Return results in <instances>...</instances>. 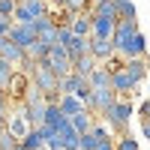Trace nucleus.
Here are the masks:
<instances>
[{
	"mask_svg": "<svg viewBox=\"0 0 150 150\" xmlns=\"http://www.w3.org/2000/svg\"><path fill=\"white\" fill-rule=\"evenodd\" d=\"M132 102L129 99H117L114 105H111L105 114H102V120L108 123V129H111V135H126V129H129V120H132Z\"/></svg>",
	"mask_w": 150,
	"mask_h": 150,
	"instance_id": "obj_1",
	"label": "nucleus"
},
{
	"mask_svg": "<svg viewBox=\"0 0 150 150\" xmlns=\"http://www.w3.org/2000/svg\"><path fill=\"white\" fill-rule=\"evenodd\" d=\"M45 15H48V3L45 0H18L12 21L15 24H33L36 18H45Z\"/></svg>",
	"mask_w": 150,
	"mask_h": 150,
	"instance_id": "obj_2",
	"label": "nucleus"
},
{
	"mask_svg": "<svg viewBox=\"0 0 150 150\" xmlns=\"http://www.w3.org/2000/svg\"><path fill=\"white\" fill-rule=\"evenodd\" d=\"M42 63L51 69L57 78H66L72 72V57H69L66 48H60V45H51V54H48V60H42Z\"/></svg>",
	"mask_w": 150,
	"mask_h": 150,
	"instance_id": "obj_3",
	"label": "nucleus"
},
{
	"mask_svg": "<svg viewBox=\"0 0 150 150\" xmlns=\"http://www.w3.org/2000/svg\"><path fill=\"white\" fill-rule=\"evenodd\" d=\"M30 81L39 87L42 96H45V93H57V81H60V78H57V75L48 69L45 63H36V66H33V72H30Z\"/></svg>",
	"mask_w": 150,
	"mask_h": 150,
	"instance_id": "obj_4",
	"label": "nucleus"
},
{
	"mask_svg": "<svg viewBox=\"0 0 150 150\" xmlns=\"http://www.w3.org/2000/svg\"><path fill=\"white\" fill-rule=\"evenodd\" d=\"M33 126H30V120H27V111H24V105H18V111H9V117H6V132L12 135V138H24Z\"/></svg>",
	"mask_w": 150,
	"mask_h": 150,
	"instance_id": "obj_5",
	"label": "nucleus"
},
{
	"mask_svg": "<svg viewBox=\"0 0 150 150\" xmlns=\"http://www.w3.org/2000/svg\"><path fill=\"white\" fill-rule=\"evenodd\" d=\"M9 42H15L18 48H24V51H27V48L36 42V30H33V24H15L12 21V27H9V36H6Z\"/></svg>",
	"mask_w": 150,
	"mask_h": 150,
	"instance_id": "obj_6",
	"label": "nucleus"
},
{
	"mask_svg": "<svg viewBox=\"0 0 150 150\" xmlns=\"http://www.w3.org/2000/svg\"><path fill=\"white\" fill-rule=\"evenodd\" d=\"M0 60H6V63H12L18 69V66L27 63V51L18 48L15 42H9V39H0Z\"/></svg>",
	"mask_w": 150,
	"mask_h": 150,
	"instance_id": "obj_7",
	"label": "nucleus"
},
{
	"mask_svg": "<svg viewBox=\"0 0 150 150\" xmlns=\"http://www.w3.org/2000/svg\"><path fill=\"white\" fill-rule=\"evenodd\" d=\"M117 99H120V96H117L114 90H111V87H108V90H93V102H90V114H93V117H96V114L102 117L105 111H108L111 105L117 102Z\"/></svg>",
	"mask_w": 150,
	"mask_h": 150,
	"instance_id": "obj_8",
	"label": "nucleus"
},
{
	"mask_svg": "<svg viewBox=\"0 0 150 150\" xmlns=\"http://www.w3.org/2000/svg\"><path fill=\"white\" fill-rule=\"evenodd\" d=\"M135 87H138V84L132 81V75H129L126 69H120V72H114V75H111V90H114L117 96H123V99H126V96L135 90Z\"/></svg>",
	"mask_w": 150,
	"mask_h": 150,
	"instance_id": "obj_9",
	"label": "nucleus"
},
{
	"mask_svg": "<svg viewBox=\"0 0 150 150\" xmlns=\"http://www.w3.org/2000/svg\"><path fill=\"white\" fill-rule=\"evenodd\" d=\"M117 30V21L114 18H99L93 15V30H90V39H111Z\"/></svg>",
	"mask_w": 150,
	"mask_h": 150,
	"instance_id": "obj_10",
	"label": "nucleus"
},
{
	"mask_svg": "<svg viewBox=\"0 0 150 150\" xmlns=\"http://www.w3.org/2000/svg\"><path fill=\"white\" fill-rule=\"evenodd\" d=\"M117 51L114 45H111V39H90V57L96 60V63H105V60H111Z\"/></svg>",
	"mask_w": 150,
	"mask_h": 150,
	"instance_id": "obj_11",
	"label": "nucleus"
},
{
	"mask_svg": "<svg viewBox=\"0 0 150 150\" xmlns=\"http://www.w3.org/2000/svg\"><path fill=\"white\" fill-rule=\"evenodd\" d=\"M69 27H72V36H84V39H90V30H93V15H90V12H75Z\"/></svg>",
	"mask_w": 150,
	"mask_h": 150,
	"instance_id": "obj_12",
	"label": "nucleus"
},
{
	"mask_svg": "<svg viewBox=\"0 0 150 150\" xmlns=\"http://www.w3.org/2000/svg\"><path fill=\"white\" fill-rule=\"evenodd\" d=\"M123 69L132 75V81H135V84H141V81L147 78V72H150L147 57H132V60H126V63H123Z\"/></svg>",
	"mask_w": 150,
	"mask_h": 150,
	"instance_id": "obj_13",
	"label": "nucleus"
},
{
	"mask_svg": "<svg viewBox=\"0 0 150 150\" xmlns=\"http://www.w3.org/2000/svg\"><path fill=\"white\" fill-rule=\"evenodd\" d=\"M96 69H99V63H96L90 54H84V57H78V60H72V72H75V75H81V78H90Z\"/></svg>",
	"mask_w": 150,
	"mask_h": 150,
	"instance_id": "obj_14",
	"label": "nucleus"
},
{
	"mask_svg": "<svg viewBox=\"0 0 150 150\" xmlns=\"http://www.w3.org/2000/svg\"><path fill=\"white\" fill-rule=\"evenodd\" d=\"M72 120V129L78 132V135H87L93 129V123H96V117L90 114V111H81V114H75V117H69Z\"/></svg>",
	"mask_w": 150,
	"mask_h": 150,
	"instance_id": "obj_15",
	"label": "nucleus"
},
{
	"mask_svg": "<svg viewBox=\"0 0 150 150\" xmlns=\"http://www.w3.org/2000/svg\"><path fill=\"white\" fill-rule=\"evenodd\" d=\"M60 111H63V117H75V114H81L87 108L81 105L78 96H60Z\"/></svg>",
	"mask_w": 150,
	"mask_h": 150,
	"instance_id": "obj_16",
	"label": "nucleus"
},
{
	"mask_svg": "<svg viewBox=\"0 0 150 150\" xmlns=\"http://www.w3.org/2000/svg\"><path fill=\"white\" fill-rule=\"evenodd\" d=\"M132 57H147V39H144V33H141V30L135 33V39H132V45H129V51L123 54V60H132Z\"/></svg>",
	"mask_w": 150,
	"mask_h": 150,
	"instance_id": "obj_17",
	"label": "nucleus"
},
{
	"mask_svg": "<svg viewBox=\"0 0 150 150\" xmlns=\"http://www.w3.org/2000/svg\"><path fill=\"white\" fill-rule=\"evenodd\" d=\"M69 57L72 60H78V57H84V54H90V39H84V36H72V42H69Z\"/></svg>",
	"mask_w": 150,
	"mask_h": 150,
	"instance_id": "obj_18",
	"label": "nucleus"
},
{
	"mask_svg": "<svg viewBox=\"0 0 150 150\" xmlns=\"http://www.w3.org/2000/svg\"><path fill=\"white\" fill-rule=\"evenodd\" d=\"M87 81H90V87H93V90H108V87H111V72H108L105 66H99V69H96Z\"/></svg>",
	"mask_w": 150,
	"mask_h": 150,
	"instance_id": "obj_19",
	"label": "nucleus"
},
{
	"mask_svg": "<svg viewBox=\"0 0 150 150\" xmlns=\"http://www.w3.org/2000/svg\"><path fill=\"white\" fill-rule=\"evenodd\" d=\"M90 15H99V18H114L117 21V3L114 0H102V3H96L90 9Z\"/></svg>",
	"mask_w": 150,
	"mask_h": 150,
	"instance_id": "obj_20",
	"label": "nucleus"
},
{
	"mask_svg": "<svg viewBox=\"0 0 150 150\" xmlns=\"http://www.w3.org/2000/svg\"><path fill=\"white\" fill-rule=\"evenodd\" d=\"M15 66L12 63H6V60H0V90H9V84H12V78H15Z\"/></svg>",
	"mask_w": 150,
	"mask_h": 150,
	"instance_id": "obj_21",
	"label": "nucleus"
},
{
	"mask_svg": "<svg viewBox=\"0 0 150 150\" xmlns=\"http://www.w3.org/2000/svg\"><path fill=\"white\" fill-rule=\"evenodd\" d=\"M117 21H138V9H135L132 0H129V3H120V6H117Z\"/></svg>",
	"mask_w": 150,
	"mask_h": 150,
	"instance_id": "obj_22",
	"label": "nucleus"
},
{
	"mask_svg": "<svg viewBox=\"0 0 150 150\" xmlns=\"http://www.w3.org/2000/svg\"><path fill=\"white\" fill-rule=\"evenodd\" d=\"M69 42H72V27H69V24H57V39H54V45L69 48Z\"/></svg>",
	"mask_w": 150,
	"mask_h": 150,
	"instance_id": "obj_23",
	"label": "nucleus"
},
{
	"mask_svg": "<svg viewBox=\"0 0 150 150\" xmlns=\"http://www.w3.org/2000/svg\"><path fill=\"white\" fill-rule=\"evenodd\" d=\"M6 117H9V93L0 90V126L6 129Z\"/></svg>",
	"mask_w": 150,
	"mask_h": 150,
	"instance_id": "obj_24",
	"label": "nucleus"
},
{
	"mask_svg": "<svg viewBox=\"0 0 150 150\" xmlns=\"http://www.w3.org/2000/svg\"><path fill=\"white\" fill-rule=\"evenodd\" d=\"M117 150H138V141L126 132V135H120V138H117Z\"/></svg>",
	"mask_w": 150,
	"mask_h": 150,
	"instance_id": "obj_25",
	"label": "nucleus"
},
{
	"mask_svg": "<svg viewBox=\"0 0 150 150\" xmlns=\"http://www.w3.org/2000/svg\"><path fill=\"white\" fill-rule=\"evenodd\" d=\"M96 144H99V138L93 132H87V135H81V141H78V150H96Z\"/></svg>",
	"mask_w": 150,
	"mask_h": 150,
	"instance_id": "obj_26",
	"label": "nucleus"
},
{
	"mask_svg": "<svg viewBox=\"0 0 150 150\" xmlns=\"http://www.w3.org/2000/svg\"><path fill=\"white\" fill-rule=\"evenodd\" d=\"M15 6H18V0H0V15L12 18V15H15Z\"/></svg>",
	"mask_w": 150,
	"mask_h": 150,
	"instance_id": "obj_27",
	"label": "nucleus"
},
{
	"mask_svg": "<svg viewBox=\"0 0 150 150\" xmlns=\"http://www.w3.org/2000/svg\"><path fill=\"white\" fill-rule=\"evenodd\" d=\"M15 147H18V138H12L9 132L0 135V150H15Z\"/></svg>",
	"mask_w": 150,
	"mask_h": 150,
	"instance_id": "obj_28",
	"label": "nucleus"
},
{
	"mask_svg": "<svg viewBox=\"0 0 150 150\" xmlns=\"http://www.w3.org/2000/svg\"><path fill=\"white\" fill-rule=\"evenodd\" d=\"M96 150H117V138H99Z\"/></svg>",
	"mask_w": 150,
	"mask_h": 150,
	"instance_id": "obj_29",
	"label": "nucleus"
},
{
	"mask_svg": "<svg viewBox=\"0 0 150 150\" xmlns=\"http://www.w3.org/2000/svg\"><path fill=\"white\" fill-rule=\"evenodd\" d=\"M138 114H141V120H150V99H144V102H141Z\"/></svg>",
	"mask_w": 150,
	"mask_h": 150,
	"instance_id": "obj_30",
	"label": "nucleus"
},
{
	"mask_svg": "<svg viewBox=\"0 0 150 150\" xmlns=\"http://www.w3.org/2000/svg\"><path fill=\"white\" fill-rule=\"evenodd\" d=\"M45 3H51V9H66L69 0H45Z\"/></svg>",
	"mask_w": 150,
	"mask_h": 150,
	"instance_id": "obj_31",
	"label": "nucleus"
},
{
	"mask_svg": "<svg viewBox=\"0 0 150 150\" xmlns=\"http://www.w3.org/2000/svg\"><path fill=\"white\" fill-rule=\"evenodd\" d=\"M141 132H144V138L150 141V120H141Z\"/></svg>",
	"mask_w": 150,
	"mask_h": 150,
	"instance_id": "obj_32",
	"label": "nucleus"
},
{
	"mask_svg": "<svg viewBox=\"0 0 150 150\" xmlns=\"http://www.w3.org/2000/svg\"><path fill=\"white\" fill-rule=\"evenodd\" d=\"M114 3H117V6H120V3H129V0H114Z\"/></svg>",
	"mask_w": 150,
	"mask_h": 150,
	"instance_id": "obj_33",
	"label": "nucleus"
},
{
	"mask_svg": "<svg viewBox=\"0 0 150 150\" xmlns=\"http://www.w3.org/2000/svg\"><path fill=\"white\" fill-rule=\"evenodd\" d=\"M3 132H6V129H3V126H0V135H3Z\"/></svg>",
	"mask_w": 150,
	"mask_h": 150,
	"instance_id": "obj_34",
	"label": "nucleus"
},
{
	"mask_svg": "<svg viewBox=\"0 0 150 150\" xmlns=\"http://www.w3.org/2000/svg\"><path fill=\"white\" fill-rule=\"evenodd\" d=\"M15 150H21V144H18V147H15Z\"/></svg>",
	"mask_w": 150,
	"mask_h": 150,
	"instance_id": "obj_35",
	"label": "nucleus"
}]
</instances>
